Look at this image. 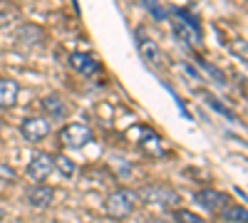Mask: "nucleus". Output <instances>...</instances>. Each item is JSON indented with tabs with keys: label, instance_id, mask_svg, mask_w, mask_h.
Masks as SVG:
<instances>
[{
	"label": "nucleus",
	"instance_id": "nucleus-1",
	"mask_svg": "<svg viewBox=\"0 0 248 223\" xmlns=\"http://www.w3.org/2000/svg\"><path fill=\"white\" fill-rule=\"evenodd\" d=\"M134 208H137V193L129 189H117L105 198V213L114 221L129 218L134 213Z\"/></svg>",
	"mask_w": 248,
	"mask_h": 223
},
{
	"label": "nucleus",
	"instance_id": "nucleus-2",
	"mask_svg": "<svg viewBox=\"0 0 248 223\" xmlns=\"http://www.w3.org/2000/svg\"><path fill=\"white\" fill-rule=\"evenodd\" d=\"M137 198H141L144 204H154V206H176L179 204V193L169 184H147L139 191H134Z\"/></svg>",
	"mask_w": 248,
	"mask_h": 223
},
{
	"label": "nucleus",
	"instance_id": "nucleus-3",
	"mask_svg": "<svg viewBox=\"0 0 248 223\" xmlns=\"http://www.w3.org/2000/svg\"><path fill=\"white\" fill-rule=\"evenodd\" d=\"M92 141V129L82 121H70L60 129V144L67 149H82Z\"/></svg>",
	"mask_w": 248,
	"mask_h": 223
},
{
	"label": "nucleus",
	"instance_id": "nucleus-4",
	"mask_svg": "<svg viewBox=\"0 0 248 223\" xmlns=\"http://www.w3.org/2000/svg\"><path fill=\"white\" fill-rule=\"evenodd\" d=\"M52 132V121L47 117H28L23 119V124H20V134H23L25 141L30 144H40L43 139H47Z\"/></svg>",
	"mask_w": 248,
	"mask_h": 223
},
{
	"label": "nucleus",
	"instance_id": "nucleus-5",
	"mask_svg": "<svg viewBox=\"0 0 248 223\" xmlns=\"http://www.w3.org/2000/svg\"><path fill=\"white\" fill-rule=\"evenodd\" d=\"M52 171H55V161H52L50 154H35V156L30 159L28 169H25L28 178L35 181V184H43V181H45Z\"/></svg>",
	"mask_w": 248,
	"mask_h": 223
},
{
	"label": "nucleus",
	"instance_id": "nucleus-6",
	"mask_svg": "<svg viewBox=\"0 0 248 223\" xmlns=\"http://www.w3.org/2000/svg\"><path fill=\"white\" fill-rule=\"evenodd\" d=\"M137 47H139V52H141V57H144V62H147V65H152V67H161L164 65L161 47L154 43L152 37L144 35L141 30H137Z\"/></svg>",
	"mask_w": 248,
	"mask_h": 223
},
{
	"label": "nucleus",
	"instance_id": "nucleus-7",
	"mask_svg": "<svg viewBox=\"0 0 248 223\" xmlns=\"http://www.w3.org/2000/svg\"><path fill=\"white\" fill-rule=\"evenodd\" d=\"M194 198L203 211H211V213H221L226 206H229V196H226L223 191H214V189H203Z\"/></svg>",
	"mask_w": 248,
	"mask_h": 223
},
{
	"label": "nucleus",
	"instance_id": "nucleus-8",
	"mask_svg": "<svg viewBox=\"0 0 248 223\" xmlns=\"http://www.w3.org/2000/svg\"><path fill=\"white\" fill-rule=\"evenodd\" d=\"M25 201L32 206V208H50V204L55 201V189L52 186H45V184H35L25 191Z\"/></svg>",
	"mask_w": 248,
	"mask_h": 223
},
{
	"label": "nucleus",
	"instance_id": "nucleus-9",
	"mask_svg": "<svg viewBox=\"0 0 248 223\" xmlns=\"http://www.w3.org/2000/svg\"><path fill=\"white\" fill-rule=\"evenodd\" d=\"M43 109L47 112L50 121H60V119H65V117L70 114L67 102H65V99H62L60 94H55V92H50V94L43 97Z\"/></svg>",
	"mask_w": 248,
	"mask_h": 223
},
{
	"label": "nucleus",
	"instance_id": "nucleus-10",
	"mask_svg": "<svg viewBox=\"0 0 248 223\" xmlns=\"http://www.w3.org/2000/svg\"><path fill=\"white\" fill-rule=\"evenodd\" d=\"M17 99H20V85L15 82V79L3 77V79H0V109L15 107Z\"/></svg>",
	"mask_w": 248,
	"mask_h": 223
},
{
	"label": "nucleus",
	"instance_id": "nucleus-11",
	"mask_svg": "<svg viewBox=\"0 0 248 223\" xmlns=\"http://www.w3.org/2000/svg\"><path fill=\"white\" fill-rule=\"evenodd\" d=\"M70 67L79 74H94L99 70V62L90 52H72L70 55Z\"/></svg>",
	"mask_w": 248,
	"mask_h": 223
},
{
	"label": "nucleus",
	"instance_id": "nucleus-12",
	"mask_svg": "<svg viewBox=\"0 0 248 223\" xmlns=\"http://www.w3.org/2000/svg\"><path fill=\"white\" fill-rule=\"evenodd\" d=\"M15 40L20 45H25V47H35V45H40L45 40V32L40 30L37 25H20L17 32H15Z\"/></svg>",
	"mask_w": 248,
	"mask_h": 223
},
{
	"label": "nucleus",
	"instance_id": "nucleus-13",
	"mask_svg": "<svg viewBox=\"0 0 248 223\" xmlns=\"http://www.w3.org/2000/svg\"><path fill=\"white\" fill-rule=\"evenodd\" d=\"M139 147L147 151V154H154V156H161L164 149H161V139L152 132V129H144V136L139 139Z\"/></svg>",
	"mask_w": 248,
	"mask_h": 223
},
{
	"label": "nucleus",
	"instance_id": "nucleus-14",
	"mask_svg": "<svg viewBox=\"0 0 248 223\" xmlns=\"http://www.w3.org/2000/svg\"><path fill=\"white\" fill-rule=\"evenodd\" d=\"M221 218L226 221V223H248V208H243V206H226L223 211H221Z\"/></svg>",
	"mask_w": 248,
	"mask_h": 223
},
{
	"label": "nucleus",
	"instance_id": "nucleus-15",
	"mask_svg": "<svg viewBox=\"0 0 248 223\" xmlns=\"http://www.w3.org/2000/svg\"><path fill=\"white\" fill-rule=\"evenodd\" d=\"M52 161H55V171H60L62 176H75V171H77V166H75V161L70 159V156H65V154H57V156H52Z\"/></svg>",
	"mask_w": 248,
	"mask_h": 223
},
{
	"label": "nucleus",
	"instance_id": "nucleus-16",
	"mask_svg": "<svg viewBox=\"0 0 248 223\" xmlns=\"http://www.w3.org/2000/svg\"><path fill=\"white\" fill-rule=\"evenodd\" d=\"M231 52L238 57V59H243V62H248V40H231Z\"/></svg>",
	"mask_w": 248,
	"mask_h": 223
},
{
	"label": "nucleus",
	"instance_id": "nucleus-17",
	"mask_svg": "<svg viewBox=\"0 0 248 223\" xmlns=\"http://www.w3.org/2000/svg\"><path fill=\"white\" fill-rule=\"evenodd\" d=\"M174 221H176V223H203L201 216H196V213H191V211H184V208H176V211H174Z\"/></svg>",
	"mask_w": 248,
	"mask_h": 223
},
{
	"label": "nucleus",
	"instance_id": "nucleus-18",
	"mask_svg": "<svg viewBox=\"0 0 248 223\" xmlns=\"http://www.w3.org/2000/svg\"><path fill=\"white\" fill-rule=\"evenodd\" d=\"M15 171H13V166H8V164H3V161H0V181H3V184H15Z\"/></svg>",
	"mask_w": 248,
	"mask_h": 223
},
{
	"label": "nucleus",
	"instance_id": "nucleus-19",
	"mask_svg": "<svg viewBox=\"0 0 248 223\" xmlns=\"http://www.w3.org/2000/svg\"><path fill=\"white\" fill-rule=\"evenodd\" d=\"M141 3L147 5V8H152V15H154V20H164V17H167V10H164V8L156 3V0H141Z\"/></svg>",
	"mask_w": 248,
	"mask_h": 223
},
{
	"label": "nucleus",
	"instance_id": "nucleus-20",
	"mask_svg": "<svg viewBox=\"0 0 248 223\" xmlns=\"http://www.w3.org/2000/svg\"><path fill=\"white\" fill-rule=\"evenodd\" d=\"M15 17V13H10V10H0V28H5V25H10V20Z\"/></svg>",
	"mask_w": 248,
	"mask_h": 223
},
{
	"label": "nucleus",
	"instance_id": "nucleus-21",
	"mask_svg": "<svg viewBox=\"0 0 248 223\" xmlns=\"http://www.w3.org/2000/svg\"><path fill=\"white\" fill-rule=\"evenodd\" d=\"M147 223H169V221H164V218H149Z\"/></svg>",
	"mask_w": 248,
	"mask_h": 223
},
{
	"label": "nucleus",
	"instance_id": "nucleus-22",
	"mask_svg": "<svg viewBox=\"0 0 248 223\" xmlns=\"http://www.w3.org/2000/svg\"><path fill=\"white\" fill-rule=\"evenodd\" d=\"M0 134H3V121H0Z\"/></svg>",
	"mask_w": 248,
	"mask_h": 223
}]
</instances>
